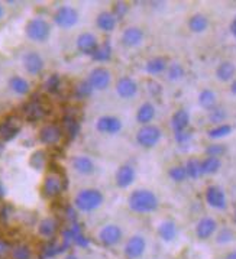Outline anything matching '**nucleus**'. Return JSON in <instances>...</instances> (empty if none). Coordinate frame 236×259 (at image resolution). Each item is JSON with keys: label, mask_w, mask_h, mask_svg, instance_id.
<instances>
[{"label": "nucleus", "mask_w": 236, "mask_h": 259, "mask_svg": "<svg viewBox=\"0 0 236 259\" xmlns=\"http://www.w3.org/2000/svg\"><path fill=\"white\" fill-rule=\"evenodd\" d=\"M129 207L136 213H151L158 207V198L149 190H135L129 196Z\"/></svg>", "instance_id": "obj_1"}, {"label": "nucleus", "mask_w": 236, "mask_h": 259, "mask_svg": "<svg viewBox=\"0 0 236 259\" xmlns=\"http://www.w3.org/2000/svg\"><path fill=\"white\" fill-rule=\"evenodd\" d=\"M103 203V194L96 188L82 190L75 197V207L82 211H93L99 208Z\"/></svg>", "instance_id": "obj_2"}, {"label": "nucleus", "mask_w": 236, "mask_h": 259, "mask_svg": "<svg viewBox=\"0 0 236 259\" xmlns=\"http://www.w3.org/2000/svg\"><path fill=\"white\" fill-rule=\"evenodd\" d=\"M65 187H67L65 177L62 176L60 171H51L44 180L42 193L47 198H55L58 197L60 194H62Z\"/></svg>", "instance_id": "obj_3"}, {"label": "nucleus", "mask_w": 236, "mask_h": 259, "mask_svg": "<svg viewBox=\"0 0 236 259\" xmlns=\"http://www.w3.org/2000/svg\"><path fill=\"white\" fill-rule=\"evenodd\" d=\"M26 35L33 42H45L51 35V26L42 18H33L26 25Z\"/></svg>", "instance_id": "obj_4"}, {"label": "nucleus", "mask_w": 236, "mask_h": 259, "mask_svg": "<svg viewBox=\"0 0 236 259\" xmlns=\"http://www.w3.org/2000/svg\"><path fill=\"white\" fill-rule=\"evenodd\" d=\"M160 139H161V131L154 124H145L136 134L138 144L144 148H152L160 142Z\"/></svg>", "instance_id": "obj_5"}, {"label": "nucleus", "mask_w": 236, "mask_h": 259, "mask_svg": "<svg viewBox=\"0 0 236 259\" xmlns=\"http://www.w3.org/2000/svg\"><path fill=\"white\" fill-rule=\"evenodd\" d=\"M54 22L62 29H70L78 22V13L71 6H61L54 13Z\"/></svg>", "instance_id": "obj_6"}, {"label": "nucleus", "mask_w": 236, "mask_h": 259, "mask_svg": "<svg viewBox=\"0 0 236 259\" xmlns=\"http://www.w3.org/2000/svg\"><path fill=\"white\" fill-rule=\"evenodd\" d=\"M23 114L29 122H36L48 114V107L40 99H31L23 106Z\"/></svg>", "instance_id": "obj_7"}, {"label": "nucleus", "mask_w": 236, "mask_h": 259, "mask_svg": "<svg viewBox=\"0 0 236 259\" xmlns=\"http://www.w3.org/2000/svg\"><path fill=\"white\" fill-rule=\"evenodd\" d=\"M87 80L93 87V90H106L110 84V71L107 68L97 67L90 73Z\"/></svg>", "instance_id": "obj_8"}, {"label": "nucleus", "mask_w": 236, "mask_h": 259, "mask_svg": "<svg viewBox=\"0 0 236 259\" xmlns=\"http://www.w3.org/2000/svg\"><path fill=\"white\" fill-rule=\"evenodd\" d=\"M21 131V120L16 117H8L5 122L0 123V141L9 142Z\"/></svg>", "instance_id": "obj_9"}, {"label": "nucleus", "mask_w": 236, "mask_h": 259, "mask_svg": "<svg viewBox=\"0 0 236 259\" xmlns=\"http://www.w3.org/2000/svg\"><path fill=\"white\" fill-rule=\"evenodd\" d=\"M62 139V129L57 124H45L40 131V141L45 145H57Z\"/></svg>", "instance_id": "obj_10"}, {"label": "nucleus", "mask_w": 236, "mask_h": 259, "mask_svg": "<svg viewBox=\"0 0 236 259\" xmlns=\"http://www.w3.org/2000/svg\"><path fill=\"white\" fill-rule=\"evenodd\" d=\"M99 238H100L104 246H114L122 239V230L116 225H107L100 230Z\"/></svg>", "instance_id": "obj_11"}, {"label": "nucleus", "mask_w": 236, "mask_h": 259, "mask_svg": "<svg viewBox=\"0 0 236 259\" xmlns=\"http://www.w3.org/2000/svg\"><path fill=\"white\" fill-rule=\"evenodd\" d=\"M206 201L209 203V206L213 208H222L226 207V196L225 191L217 186H210L206 190Z\"/></svg>", "instance_id": "obj_12"}, {"label": "nucleus", "mask_w": 236, "mask_h": 259, "mask_svg": "<svg viewBox=\"0 0 236 259\" xmlns=\"http://www.w3.org/2000/svg\"><path fill=\"white\" fill-rule=\"evenodd\" d=\"M96 127L99 132L102 134H107V135H113V134H117L121 132L122 129V122L114 117V116H103L97 120L96 123Z\"/></svg>", "instance_id": "obj_13"}, {"label": "nucleus", "mask_w": 236, "mask_h": 259, "mask_svg": "<svg viewBox=\"0 0 236 259\" xmlns=\"http://www.w3.org/2000/svg\"><path fill=\"white\" fill-rule=\"evenodd\" d=\"M146 248V242L142 236H132L125 246V255L129 259H136L142 256Z\"/></svg>", "instance_id": "obj_14"}, {"label": "nucleus", "mask_w": 236, "mask_h": 259, "mask_svg": "<svg viewBox=\"0 0 236 259\" xmlns=\"http://www.w3.org/2000/svg\"><path fill=\"white\" fill-rule=\"evenodd\" d=\"M23 67H25V70L29 74L36 75V74H40L44 70V60H42V57L38 52H26L23 55Z\"/></svg>", "instance_id": "obj_15"}, {"label": "nucleus", "mask_w": 236, "mask_h": 259, "mask_svg": "<svg viewBox=\"0 0 236 259\" xmlns=\"http://www.w3.org/2000/svg\"><path fill=\"white\" fill-rule=\"evenodd\" d=\"M116 90L122 99H132L138 93V84L131 77H122L116 83Z\"/></svg>", "instance_id": "obj_16"}, {"label": "nucleus", "mask_w": 236, "mask_h": 259, "mask_svg": "<svg viewBox=\"0 0 236 259\" xmlns=\"http://www.w3.org/2000/svg\"><path fill=\"white\" fill-rule=\"evenodd\" d=\"M97 47H99V42H97V38H96L93 33L84 32V33H82V35L77 38V48H78V51L83 52V54L92 55L93 52L96 51Z\"/></svg>", "instance_id": "obj_17"}, {"label": "nucleus", "mask_w": 236, "mask_h": 259, "mask_svg": "<svg viewBox=\"0 0 236 259\" xmlns=\"http://www.w3.org/2000/svg\"><path fill=\"white\" fill-rule=\"evenodd\" d=\"M216 228H217V223H216L215 219L203 218L197 223L195 233H197V236L200 239H207L215 233Z\"/></svg>", "instance_id": "obj_18"}, {"label": "nucleus", "mask_w": 236, "mask_h": 259, "mask_svg": "<svg viewBox=\"0 0 236 259\" xmlns=\"http://www.w3.org/2000/svg\"><path fill=\"white\" fill-rule=\"evenodd\" d=\"M135 180V169L131 165H122L116 172V184L121 188L129 187Z\"/></svg>", "instance_id": "obj_19"}, {"label": "nucleus", "mask_w": 236, "mask_h": 259, "mask_svg": "<svg viewBox=\"0 0 236 259\" xmlns=\"http://www.w3.org/2000/svg\"><path fill=\"white\" fill-rule=\"evenodd\" d=\"M142 39H144V32L139 28H128L122 35V44L129 48L139 45Z\"/></svg>", "instance_id": "obj_20"}, {"label": "nucleus", "mask_w": 236, "mask_h": 259, "mask_svg": "<svg viewBox=\"0 0 236 259\" xmlns=\"http://www.w3.org/2000/svg\"><path fill=\"white\" fill-rule=\"evenodd\" d=\"M190 123V114L184 109H180L173 114L171 119V126L174 129V132H183L187 129V126Z\"/></svg>", "instance_id": "obj_21"}, {"label": "nucleus", "mask_w": 236, "mask_h": 259, "mask_svg": "<svg viewBox=\"0 0 236 259\" xmlns=\"http://www.w3.org/2000/svg\"><path fill=\"white\" fill-rule=\"evenodd\" d=\"M72 168L77 171V172H80V174H84V176H89V174H92L93 171H94V164H93V161L90 158H87V156H75L74 159H72Z\"/></svg>", "instance_id": "obj_22"}, {"label": "nucleus", "mask_w": 236, "mask_h": 259, "mask_svg": "<svg viewBox=\"0 0 236 259\" xmlns=\"http://www.w3.org/2000/svg\"><path fill=\"white\" fill-rule=\"evenodd\" d=\"M96 23L102 31L112 32L116 28V18L113 16L112 12H102V13H99Z\"/></svg>", "instance_id": "obj_23"}, {"label": "nucleus", "mask_w": 236, "mask_h": 259, "mask_svg": "<svg viewBox=\"0 0 236 259\" xmlns=\"http://www.w3.org/2000/svg\"><path fill=\"white\" fill-rule=\"evenodd\" d=\"M58 230V222L55 219L47 218L41 220L40 226H38V232L44 238H52Z\"/></svg>", "instance_id": "obj_24"}, {"label": "nucleus", "mask_w": 236, "mask_h": 259, "mask_svg": "<svg viewBox=\"0 0 236 259\" xmlns=\"http://www.w3.org/2000/svg\"><path fill=\"white\" fill-rule=\"evenodd\" d=\"M155 117V107L154 104L151 103H144L139 109H138V113H136V120L141 124H149V122Z\"/></svg>", "instance_id": "obj_25"}, {"label": "nucleus", "mask_w": 236, "mask_h": 259, "mask_svg": "<svg viewBox=\"0 0 236 259\" xmlns=\"http://www.w3.org/2000/svg\"><path fill=\"white\" fill-rule=\"evenodd\" d=\"M235 71L236 68L235 65H233V62L223 61L219 67H217V70H216V77H217L220 81H229V80L233 78Z\"/></svg>", "instance_id": "obj_26"}, {"label": "nucleus", "mask_w": 236, "mask_h": 259, "mask_svg": "<svg viewBox=\"0 0 236 259\" xmlns=\"http://www.w3.org/2000/svg\"><path fill=\"white\" fill-rule=\"evenodd\" d=\"M110 57H112V45H110V42L109 41H104L103 44H100V45L96 48V51L92 54L93 60L99 62L109 61Z\"/></svg>", "instance_id": "obj_27"}, {"label": "nucleus", "mask_w": 236, "mask_h": 259, "mask_svg": "<svg viewBox=\"0 0 236 259\" xmlns=\"http://www.w3.org/2000/svg\"><path fill=\"white\" fill-rule=\"evenodd\" d=\"M207 26H209V21H207V18H206L205 15H202V13H195L188 21V28L193 32H197V33L205 32L207 29Z\"/></svg>", "instance_id": "obj_28"}, {"label": "nucleus", "mask_w": 236, "mask_h": 259, "mask_svg": "<svg viewBox=\"0 0 236 259\" xmlns=\"http://www.w3.org/2000/svg\"><path fill=\"white\" fill-rule=\"evenodd\" d=\"M9 85L11 89L19 96H23V94L29 93V83L23 78V77H19V75H13L11 80H9Z\"/></svg>", "instance_id": "obj_29"}, {"label": "nucleus", "mask_w": 236, "mask_h": 259, "mask_svg": "<svg viewBox=\"0 0 236 259\" xmlns=\"http://www.w3.org/2000/svg\"><path fill=\"white\" fill-rule=\"evenodd\" d=\"M64 129H65V134L68 135V138L74 139L80 132V123L72 114H67L64 117Z\"/></svg>", "instance_id": "obj_30"}, {"label": "nucleus", "mask_w": 236, "mask_h": 259, "mask_svg": "<svg viewBox=\"0 0 236 259\" xmlns=\"http://www.w3.org/2000/svg\"><path fill=\"white\" fill-rule=\"evenodd\" d=\"M222 165L220 159L216 158V156H207L202 161V172L203 174H215L219 171V168Z\"/></svg>", "instance_id": "obj_31"}, {"label": "nucleus", "mask_w": 236, "mask_h": 259, "mask_svg": "<svg viewBox=\"0 0 236 259\" xmlns=\"http://www.w3.org/2000/svg\"><path fill=\"white\" fill-rule=\"evenodd\" d=\"M199 103L206 110H212L216 106V94L212 90H203L199 96Z\"/></svg>", "instance_id": "obj_32"}, {"label": "nucleus", "mask_w": 236, "mask_h": 259, "mask_svg": "<svg viewBox=\"0 0 236 259\" xmlns=\"http://www.w3.org/2000/svg\"><path fill=\"white\" fill-rule=\"evenodd\" d=\"M158 235L164 239V240H167V242L173 240L175 238V235H177L175 225L173 222H164V223H161L160 228H158Z\"/></svg>", "instance_id": "obj_33"}, {"label": "nucleus", "mask_w": 236, "mask_h": 259, "mask_svg": "<svg viewBox=\"0 0 236 259\" xmlns=\"http://www.w3.org/2000/svg\"><path fill=\"white\" fill-rule=\"evenodd\" d=\"M167 70V61L161 57L152 58L146 62V71L149 74H160Z\"/></svg>", "instance_id": "obj_34"}, {"label": "nucleus", "mask_w": 236, "mask_h": 259, "mask_svg": "<svg viewBox=\"0 0 236 259\" xmlns=\"http://www.w3.org/2000/svg\"><path fill=\"white\" fill-rule=\"evenodd\" d=\"M68 245L64 242V245L62 246H58L55 242H50V243H47L44 248H42L41 252V258H51V256H55V255H58L60 252L64 250V248H67Z\"/></svg>", "instance_id": "obj_35"}, {"label": "nucleus", "mask_w": 236, "mask_h": 259, "mask_svg": "<svg viewBox=\"0 0 236 259\" xmlns=\"http://www.w3.org/2000/svg\"><path fill=\"white\" fill-rule=\"evenodd\" d=\"M184 168L187 177H190V178H199L203 174L202 172V162L199 159H188Z\"/></svg>", "instance_id": "obj_36"}, {"label": "nucleus", "mask_w": 236, "mask_h": 259, "mask_svg": "<svg viewBox=\"0 0 236 259\" xmlns=\"http://www.w3.org/2000/svg\"><path fill=\"white\" fill-rule=\"evenodd\" d=\"M61 89V77L58 74H52L45 81V90L48 93H58Z\"/></svg>", "instance_id": "obj_37"}, {"label": "nucleus", "mask_w": 236, "mask_h": 259, "mask_svg": "<svg viewBox=\"0 0 236 259\" xmlns=\"http://www.w3.org/2000/svg\"><path fill=\"white\" fill-rule=\"evenodd\" d=\"M167 74H168V78H170L171 81H177V80L183 78V75H184V68H183V65H181V64H178V62H173V64L168 67Z\"/></svg>", "instance_id": "obj_38"}, {"label": "nucleus", "mask_w": 236, "mask_h": 259, "mask_svg": "<svg viewBox=\"0 0 236 259\" xmlns=\"http://www.w3.org/2000/svg\"><path fill=\"white\" fill-rule=\"evenodd\" d=\"M230 132H232V126H229V124H219V126H216V127L209 131V136L213 138V139H219V138L227 136Z\"/></svg>", "instance_id": "obj_39"}, {"label": "nucleus", "mask_w": 236, "mask_h": 259, "mask_svg": "<svg viewBox=\"0 0 236 259\" xmlns=\"http://www.w3.org/2000/svg\"><path fill=\"white\" fill-rule=\"evenodd\" d=\"M13 259H31V249L26 245H16L11 250Z\"/></svg>", "instance_id": "obj_40"}, {"label": "nucleus", "mask_w": 236, "mask_h": 259, "mask_svg": "<svg viewBox=\"0 0 236 259\" xmlns=\"http://www.w3.org/2000/svg\"><path fill=\"white\" fill-rule=\"evenodd\" d=\"M93 93V87L89 83V80H83L82 83H78V85L75 87V96L78 99H86Z\"/></svg>", "instance_id": "obj_41"}, {"label": "nucleus", "mask_w": 236, "mask_h": 259, "mask_svg": "<svg viewBox=\"0 0 236 259\" xmlns=\"http://www.w3.org/2000/svg\"><path fill=\"white\" fill-rule=\"evenodd\" d=\"M45 161H47L45 152H44V151H36V152H33V155L31 156L29 164H31L32 168H35V169H42L44 165H45Z\"/></svg>", "instance_id": "obj_42"}, {"label": "nucleus", "mask_w": 236, "mask_h": 259, "mask_svg": "<svg viewBox=\"0 0 236 259\" xmlns=\"http://www.w3.org/2000/svg\"><path fill=\"white\" fill-rule=\"evenodd\" d=\"M168 174L170 177L177 181V183H181V181H184L185 178H187V172H185V168L181 165H177V166H173L170 171H168Z\"/></svg>", "instance_id": "obj_43"}, {"label": "nucleus", "mask_w": 236, "mask_h": 259, "mask_svg": "<svg viewBox=\"0 0 236 259\" xmlns=\"http://www.w3.org/2000/svg\"><path fill=\"white\" fill-rule=\"evenodd\" d=\"M209 119H210L212 123H220V122H223L226 119V112L223 109H220V107H215V109L210 110Z\"/></svg>", "instance_id": "obj_44"}, {"label": "nucleus", "mask_w": 236, "mask_h": 259, "mask_svg": "<svg viewBox=\"0 0 236 259\" xmlns=\"http://www.w3.org/2000/svg\"><path fill=\"white\" fill-rule=\"evenodd\" d=\"M129 11V6H128V3H124V2H117V3H114V6H113V16L116 18V19H121V18H124L125 15L128 13Z\"/></svg>", "instance_id": "obj_45"}, {"label": "nucleus", "mask_w": 236, "mask_h": 259, "mask_svg": "<svg viewBox=\"0 0 236 259\" xmlns=\"http://www.w3.org/2000/svg\"><path fill=\"white\" fill-rule=\"evenodd\" d=\"M226 152V148L223 145H219V144H213V145L207 146V149H206V154L209 156H216V158H219V156H222Z\"/></svg>", "instance_id": "obj_46"}, {"label": "nucleus", "mask_w": 236, "mask_h": 259, "mask_svg": "<svg viewBox=\"0 0 236 259\" xmlns=\"http://www.w3.org/2000/svg\"><path fill=\"white\" fill-rule=\"evenodd\" d=\"M232 238H233L232 230H229V229H223V230H220V233L217 235V242H219V243H226V242L232 240Z\"/></svg>", "instance_id": "obj_47"}, {"label": "nucleus", "mask_w": 236, "mask_h": 259, "mask_svg": "<svg viewBox=\"0 0 236 259\" xmlns=\"http://www.w3.org/2000/svg\"><path fill=\"white\" fill-rule=\"evenodd\" d=\"M12 246L11 243L5 239H0V258H5L11 253Z\"/></svg>", "instance_id": "obj_48"}, {"label": "nucleus", "mask_w": 236, "mask_h": 259, "mask_svg": "<svg viewBox=\"0 0 236 259\" xmlns=\"http://www.w3.org/2000/svg\"><path fill=\"white\" fill-rule=\"evenodd\" d=\"M190 138H191V134L190 132H187V131H183V132H175V141L178 142V144H184L187 141H190Z\"/></svg>", "instance_id": "obj_49"}, {"label": "nucleus", "mask_w": 236, "mask_h": 259, "mask_svg": "<svg viewBox=\"0 0 236 259\" xmlns=\"http://www.w3.org/2000/svg\"><path fill=\"white\" fill-rule=\"evenodd\" d=\"M72 242H74V243H77L78 246H87V245H89V240L83 236V233H78V235L74 238V240H72Z\"/></svg>", "instance_id": "obj_50"}, {"label": "nucleus", "mask_w": 236, "mask_h": 259, "mask_svg": "<svg viewBox=\"0 0 236 259\" xmlns=\"http://www.w3.org/2000/svg\"><path fill=\"white\" fill-rule=\"evenodd\" d=\"M148 85H149V92L154 94V96L161 93V85H160L158 83H155V81H149Z\"/></svg>", "instance_id": "obj_51"}, {"label": "nucleus", "mask_w": 236, "mask_h": 259, "mask_svg": "<svg viewBox=\"0 0 236 259\" xmlns=\"http://www.w3.org/2000/svg\"><path fill=\"white\" fill-rule=\"evenodd\" d=\"M5 197V187L2 184V181H0V200Z\"/></svg>", "instance_id": "obj_52"}, {"label": "nucleus", "mask_w": 236, "mask_h": 259, "mask_svg": "<svg viewBox=\"0 0 236 259\" xmlns=\"http://www.w3.org/2000/svg\"><path fill=\"white\" fill-rule=\"evenodd\" d=\"M230 92H232V94H236V80L235 81H232V85H230Z\"/></svg>", "instance_id": "obj_53"}, {"label": "nucleus", "mask_w": 236, "mask_h": 259, "mask_svg": "<svg viewBox=\"0 0 236 259\" xmlns=\"http://www.w3.org/2000/svg\"><path fill=\"white\" fill-rule=\"evenodd\" d=\"M226 259H236V250H233V252H230L229 255H227V258Z\"/></svg>", "instance_id": "obj_54"}, {"label": "nucleus", "mask_w": 236, "mask_h": 259, "mask_svg": "<svg viewBox=\"0 0 236 259\" xmlns=\"http://www.w3.org/2000/svg\"><path fill=\"white\" fill-rule=\"evenodd\" d=\"M3 15H5V9H3V6H2V3H0V21H2Z\"/></svg>", "instance_id": "obj_55"}, {"label": "nucleus", "mask_w": 236, "mask_h": 259, "mask_svg": "<svg viewBox=\"0 0 236 259\" xmlns=\"http://www.w3.org/2000/svg\"><path fill=\"white\" fill-rule=\"evenodd\" d=\"M65 259H78V258H77L75 255H67V256H65Z\"/></svg>", "instance_id": "obj_56"}, {"label": "nucleus", "mask_w": 236, "mask_h": 259, "mask_svg": "<svg viewBox=\"0 0 236 259\" xmlns=\"http://www.w3.org/2000/svg\"><path fill=\"white\" fill-rule=\"evenodd\" d=\"M235 219H236V211H235Z\"/></svg>", "instance_id": "obj_57"}, {"label": "nucleus", "mask_w": 236, "mask_h": 259, "mask_svg": "<svg viewBox=\"0 0 236 259\" xmlns=\"http://www.w3.org/2000/svg\"><path fill=\"white\" fill-rule=\"evenodd\" d=\"M235 21H236V19H235Z\"/></svg>", "instance_id": "obj_58"}]
</instances>
